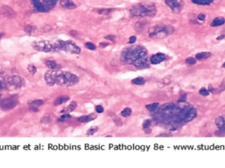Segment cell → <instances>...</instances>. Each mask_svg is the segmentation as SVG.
<instances>
[{"instance_id": "7c38bea8", "label": "cell", "mask_w": 225, "mask_h": 168, "mask_svg": "<svg viewBox=\"0 0 225 168\" xmlns=\"http://www.w3.org/2000/svg\"><path fill=\"white\" fill-rule=\"evenodd\" d=\"M97 118L96 114H89V115L87 116H80L79 118H78V122H79L80 123H88L90 122H91Z\"/></svg>"}, {"instance_id": "7a4b0ae2", "label": "cell", "mask_w": 225, "mask_h": 168, "mask_svg": "<svg viewBox=\"0 0 225 168\" xmlns=\"http://www.w3.org/2000/svg\"><path fill=\"white\" fill-rule=\"evenodd\" d=\"M156 13V7L152 3L138 4L130 9V13L134 17H153Z\"/></svg>"}, {"instance_id": "4316f807", "label": "cell", "mask_w": 225, "mask_h": 168, "mask_svg": "<svg viewBox=\"0 0 225 168\" xmlns=\"http://www.w3.org/2000/svg\"><path fill=\"white\" fill-rule=\"evenodd\" d=\"M113 11V9H99L97 11V13L100 14V15H108L110 13Z\"/></svg>"}, {"instance_id": "e575fe53", "label": "cell", "mask_w": 225, "mask_h": 168, "mask_svg": "<svg viewBox=\"0 0 225 168\" xmlns=\"http://www.w3.org/2000/svg\"><path fill=\"white\" fill-rule=\"evenodd\" d=\"M98 128H97V127H96V128H90V129H88V132H87V134L88 135H93L95 133H96V132L97 131Z\"/></svg>"}, {"instance_id": "f35d334b", "label": "cell", "mask_w": 225, "mask_h": 168, "mask_svg": "<svg viewBox=\"0 0 225 168\" xmlns=\"http://www.w3.org/2000/svg\"><path fill=\"white\" fill-rule=\"evenodd\" d=\"M105 38L107 39H108V40L111 41V42H114V41H115L116 37L114 36H113V35H109L107 36H106Z\"/></svg>"}, {"instance_id": "5bb4252c", "label": "cell", "mask_w": 225, "mask_h": 168, "mask_svg": "<svg viewBox=\"0 0 225 168\" xmlns=\"http://www.w3.org/2000/svg\"><path fill=\"white\" fill-rule=\"evenodd\" d=\"M61 5H62L63 7L67 8L69 9H74L76 7L75 4H74L71 0H60Z\"/></svg>"}, {"instance_id": "52a82bcc", "label": "cell", "mask_w": 225, "mask_h": 168, "mask_svg": "<svg viewBox=\"0 0 225 168\" xmlns=\"http://www.w3.org/2000/svg\"><path fill=\"white\" fill-rule=\"evenodd\" d=\"M33 47L34 49L39 51H51L54 50V44L51 43L48 41H41V42H34L33 43Z\"/></svg>"}, {"instance_id": "bcb514c9", "label": "cell", "mask_w": 225, "mask_h": 168, "mask_svg": "<svg viewBox=\"0 0 225 168\" xmlns=\"http://www.w3.org/2000/svg\"><path fill=\"white\" fill-rule=\"evenodd\" d=\"M223 68H225V62L223 63Z\"/></svg>"}, {"instance_id": "8d00e7d4", "label": "cell", "mask_w": 225, "mask_h": 168, "mask_svg": "<svg viewBox=\"0 0 225 168\" xmlns=\"http://www.w3.org/2000/svg\"><path fill=\"white\" fill-rule=\"evenodd\" d=\"M50 122V118L49 116H44L41 119V122L43 124H48Z\"/></svg>"}, {"instance_id": "8992f818", "label": "cell", "mask_w": 225, "mask_h": 168, "mask_svg": "<svg viewBox=\"0 0 225 168\" xmlns=\"http://www.w3.org/2000/svg\"><path fill=\"white\" fill-rule=\"evenodd\" d=\"M197 116V110L194 108H186L183 110L180 114V118L185 122H191Z\"/></svg>"}, {"instance_id": "ac0fdd59", "label": "cell", "mask_w": 225, "mask_h": 168, "mask_svg": "<svg viewBox=\"0 0 225 168\" xmlns=\"http://www.w3.org/2000/svg\"><path fill=\"white\" fill-rule=\"evenodd\" d=\"M191 1L199 5H209L214 2V0H191Z\"/></svg>"}, {"instance_id": "d590c367", "label": "cell", "mask_w": 225, "mask_h": 168, "mask_svg": "<svg viewBox=\"0 0 225 168\" xmlns=\"http://www.w3.org/2000/svg\"><path fill=\"white\" fill-rule=\"evenodd\" d=\"M70 118H71V116H70V114H69V113H65V114H64V115H63L59 118V120L61 122H63Z\"/></svg>"}, {"instance_id": "b9f144b4", "label": "cell", "mask_w": 225, "mask_h": 168, "mask_svg": "<svg viewBox=\"0 0 225 168\" xmlns=\"http://www.w3.org/2000/svg\"><path fill=\"white\" fill-rule=\"evenodd\" d=\"M70 34L72 36L75 37V38H76V37L77 38L78 36H79V33H78V32L77 31H75V30H71V31H70Z\"/></svg>"}, {"instance_id": "83f0119b", "label": "cell", "mask_w": 225, "mask_h": 168, "mask_svg": "<svg viewBox=\"0 0 225 168\" xmlns=\"http://www.w3.org/2000/svg\"><path fill=\"white\" fill-rule=\"evenodd\" d=\"M27 69L28 72L30 73V74L34 75L36 74V72H37V68H36L35 66H34L33 64H29L27 67Z\"/></svg>"}, {"instance_id": "f6af8a7d", "label": "cell", "mask_w": 225, "mask_h": 168, "mask_svg": "<svg viewBox=\"0 0 225 168\" xmlns=\"http://www.w3.org/2000/svg\"><path fill=\"white\" fill-rule=\"evenodd\" d=\"M224 38H225V34H222V35L219 36L217 37V38H216V39H217V40H220V39H224Z\"/></svg>"}, {"instance_id": "74e56055", "label": "cell", "mask_w": 225, "mask_h": 168, "mask_svg": "<svg viewBox=\"0 0 225 168\" xmlns=\"http://www.w3.org/2000/svg\"><path fill=\"white\" fill-rule=\"evenodd\" d=\"M96 110L97 113H102L104 111V108L101 105H97L96 106Z\"/></svg>"}, {"instance_id": "277c9868", "label": "cell", "mask_w": 225, "mask_h": 168, "mask_svg": "<svg viewBox=\"0 0 225 168\" xmlns=\"http://www.w3.org/2000/svg\"><path fill=\"white\" fill-rule=\"evenodd\" d=\"M174 28L168 25H156L149 29V36L152 38H163L173 34Z\"/></svg>"}, {"instance_id": "836d02e7", "label": "cell", "mask_w": 225, "mask_h": 168, "mask_svg": "<svg viewBox=\"0 0 225 168\" xmlns=\"http://www.w3.org/2000/svg\"><path fill=\"white\" fill-rule=\"evenodd\" d=\"M135 28H136H136H138V29H137L136 30L139 32L142 31L144 29L145 25H144V24H142V23H141V22H138V23H136V26H135Z\"/></svg>"}, {"instance_id": "f546056e", "label": "cell", "mask_w": 225, "mask_h": 168, "mask_svg": "<svg viewBox=\"0 0 225 168\" xmlns=\"http://www.w3.org/2000/svg\"><path fill=\"white\" fill-rule=\"evenodd\" d=\"M186 63L189 65H194L196 63V59L193 57H188L186 60Z\"/></svg>"}, {"instance_id": "ffe728a7", "label": "cell", "mask_w": 225, "mask_h": 168, "mask_svg": "<svg viewBox=\"0 0 225 168\" xmlns=\"http://www.w3.org/2000/svg\"><path fill=\"white\" fill-rule=\"evenodd\" d=\"M77 107V103L75 101H72L71 102V104L68 106V107L64 109L62 112L64 113H69L72 112L73 110H75V108Z\"/></svg>"}, {"instance_id": "7dc6e473", "label": "cell", "mask_w": 225, "mask_h": 168, "mask_svg": "<svg viewBox=\"0 0 225 168\" xmlns=\"http://www.w3.org/2000/svg\"></svg>"}, {"instance_id": "8fae6325", "label": "cell", "mask_w": 225, "mask_h": 168, "mask_svg": "<svg viewBox=\"0 0 225 168\" xmlns=\"http://www.w3.org/2000/svg\"><path fill=\"white\" fill-rule=\"evenodd\" d=\"M56 71L54 70H53L47 71L45 74V80L46 83L49 85H54L55 84V77Z\"/></svg>"}, {"instance_id": "7bdbcfd3", "label": "cell", "mask_w": 225, "mask_h": 168, "mask_svg": "<svg viewBox=\"0 0 225 168\" xmlns=\"http://www.w3.org/2000/svg\"><path fill=\"white\" fill-rule=\"evenodd\" d=\"M186 100V95H183L179 99L178 102H185Z\"/></svg>"}, {"instance_id": "d6986e66", "label": "cell", "mask_w": 225, "mask_h": 168, "mask_svg": "<svg viewBox=\"0 0 225 168\" xmlns=\"http://www.w3.org/2000/svg\"><path fill=\"white\" fill-rule=\"evenodd\" d=\"M215 123L216 125L217 126V128L220 129H221L222 128H223L224 125H225V120H224L223 117L219 116L215 119Z\"/></svg>"}, {"instance_id": "d6a6232c", "label": "cell", "mask_w": 225, "mask_h": 168, "mask_svg": "<svg viewBox=\"0 0 225 168\" xmlns=\"http://www.w3.org/2000/svg\"><path fill=\"white\" fill-rule=\"evenodd\" d=\"M85 46L88 49V50H96V46H95V45H94L93 43H92V42H87L85 44Z\"/></svg>"}, {"instance_id": "e0dca14e", "label": "cell", "mask_w": 225, "mask_h": 168, "mask_svg": "<svg viewBox=\"0 0 225 168\" xmlns=\"http://www.w3.org/2000/svg\"><path fill=\"white\" fill-rule=\"evenodd\" d=\"M69 99V97L67 96V95H63V96H61L57 98V99L55 100V102H54V105L55 106H58V105H62L63 103H65V102H67Z\"/></svg>"}, {"instance_id": "30bf717a", "label": "cell", "mask_w": 225, "mask_h": 168, "mask_svg": "<svg viewBox=\"0 0 225 168\" xmlns=\"http://www.w3.org/2000/svg\"><path fill=\"white\" fill-rule=\"evenodd\" d=\"M0 11H1L2 14L5 17H8V18H14L16 17V13H15V11L11 9V7L6 6V5H3L1 7L0 9Z\"/></svg>"}, {"instance_id": "60d3db41", "label": "cell", "mask_w": 225, "mask_h": 168, "mask_svg": "<svg viewBox=\"0 0 225 168\" xmlns=\"http://www.w3.org/2000/svg\"><path fill=\"white\" fill-rule=\"evenodd\" d=\"M136 36H131L129 38L128 43L130 44H132V43H134L135 42H136Z\"/></svg>"}, {"instance_id": "ab89813d", "label": "cell", "mask_w": 225, "mask_h": 168, "mask_svg": "<svg viewBox=\"0 0 225 168\" xmlns=\"http://www.w3.org/2000/svg\"><path fill=\"white\" fill-rule=\"evenodd\" d=\"M206 16L204 14H199L198 15V19L199 20H201V21H203V20H206Z\"/></svg>"}, {"instance_id": "3957f363", "label": "cell", "mask_w": 225, "mask_h": 168, "mask_svg": "<svg viewBox=\"0 0 225 168\" xmlns=\"http://www.w3.org/2000/svg\"><path fill=\"white\" fill-rule=\"evenodd\" d=\"M79 78L75 74L69 72L56 71L55 77V84L69 87L76 84Z\"/></svg>"}, {"instance_id": "9a60e30c", "label": "cell", "mask_w": 225, "mask_h": 168, "mask_svg": "<svg viewBox=\"0 0 225 168\" xmlns=\"http://www.w3.org/2000/svg\"><path fill=\"white\" fill-rule=\"evenodd\" d=\"M211 52H201L197 53L195 55V59L198 60H205L208 59L209 57H210L211 56Z\"/></svg>"}, {"instance_id": "44dd1931", "label": "cell", "mask_w": 225, "mask_h": 168, "mask_svg": "<svg viewBox=\"0 0 225 168\" xmlns=\"http://www.w3.org/2000/svg\"><path fill=\"white\" fill-rule=\"evenodd\" d=\"M132 83L137 85H142L145 84L146 80L142 77H138L132 80Z\"/></svg>"}, {"instance_id": "d4e9b609", "label": "cell", "mask_w": 225, "mask_h": 168, "mask_svg": "<svg viewBox=\"0 0 225 168\" xmlns=\"http://www.w3.org/2000/svg\"><path fill=\"white\" fill-rule=\"evenodd\" d=\"M158 106H159V103H157V102H155V103H153V104L146 105V108L148 110H149L150 112H153L157 108Z\"/></svg>"}, {"instance_id": "cb8c5ba5", "label": "cell", "mask_w": 225, "mask_h": 168, "mask_svg": "<svg viewBox=\"0 0 225 168\" xmlns=\"http://www.w3.org/2000/svg\"><path fill=\"white\" fill-rule=\"evenodd\" d=\"M121 116L125 118H127L132 114V109L130 108H125L121 112Z\"/></svg>"}, {"instance_id": "4fadbf2b", "label": "cell", "mask_w": 225, "mask_h": 168, "mask_svg": "<svg viewBox=\"0 0 225 168\" xmlns=\"http://www.w3.org/2000/svg\"><path fill=\"white\" fill-rule=\"evenodd\" d=\"M224 24H225V19L222 17H218L213 20L212 22L211 23V26L212 27H218L223 25Z\"/></svg>"}, {"instance_id": "ee69618b", "label": "cell", "mask_w": 225, "mask_h": 168, "mask_svg": "<svg viewBox=\"0 0 225 168\" xmlns=\"http://www.w3.org/2000/svg\"><path fill=\"white\" fill-rule=\"evenodd\" d=\"M109 45V43H104V42H102L100 44V47H101V48H105L106 46H107Z\"/></svg>"}, {"instance_id": "6da1fadb", "label": "cell", "mask_w": 225, "mask_h": 168, "mask_svg": "<svg viewBox=\"0 0 225 168\" xmlns=\"http://www.w3.org/2000/svg\"><path fill=\"white\" fill-rule=\"evenodd\" d=\"M125 62L132 64L138 68L148 67V51L144 47L136 46L126 49L122 54Z\"/></svg>"}, {"instance_id": "5b68a950", "label": "cell", "mask_w": 225, "mask_h": 168, "mask_svg": "<svg viewBox=\"0 0 225 168\" xmlns=\"http://www.w3.org/2000/svg\"><path fill=\"white\" fill-rule=\"evenodd\" d=\"M55 50H63L72 54H79L81 50L72 41H59L54 43Z\"/></svg>"}, {"instance_id": "603a6c76", "label": "cell", "mask_w": 225, "mask_h": 168, "mask_svg": "<svg viewBox=\"0 0 225 168\" xmlns=\"http://www.w3.org/2000/svg\"><path fill=\"white\" fill-rule=\"evenodd\" d=\"M46 66L51 70H56L58 68V64H57L54 60H48L46 63Z\"/></svg>"}, {"instance_id": "4dcf8cb0", "label": "cell", "mask_w": 225, "mask_h": 168, "mask_svg": "<svg viewBox=\"0 0 225 168\" xmlns=\"http://www.w3.org/2000/svg\"><path fill=\"white\" fill-rule=\"evenodd\" d=\"M199 93L200 95H202V96H204V97L208 96L209 94V90H207L205 87H202L201 89L199 90Z\"/></svg>"}, {"instance_id": "484cf974", "label": "cell", "mask_w": 225, "mask_h": 168, "mask_svg": "<svg viewBox=\"0 0 225 168\" xmlns=\"http://www.w3.org/2000/svg\"><path fill=\"white\" fill-rule=\"evenodd\" d=\"M12 80V84L13 85H15V86H20L21 85V81H22V78L20 77H13V78H11Z\"/></svg>"}, {"instance_id": "2e32d148", "label": "cell", "mask_w": 225, "mask_h": 168, "mask_svg": "<svg viewBox=\"0 0 225 168\" xmlns=\"http://www.w3.org/2000/svg\"><path fill=\"white\" fill-rule=\"evenodd\" d=\"M44 104V101L43 100H41V99H38V100H34V101H31L30 103H29V105L31 107V109L32 110H36L38 111V107L40 106H41L42 105Z\"/></svg>"}, {"instance_id": "7402d4cb", "label": "cell", "mask_w": 225, "mask_h": 168, "mask_svg": "<svg viewBox=\"0 0 225 168\" xmlns=\"http://www.w3.org/2000/svg\"><path fill=\"white\" fill-rule=\"evenodd\" d=\"M36 30V27L32 25H26L24 28V32L28 35L32 34Z\"/></svg>"}, {"instance_id": "f1b7e54d", "label": "cell", "mask_w": 225, "mask_h": 168, "mask_svg": "<svg viewBox=\"0 0 225 168\" xmlns=\"http://www.w3.org/2000/svg\"><path fill=\"white\" fill-rule=\"evenodd\" d=\"M151 125V120H146L143 123V128L144 129H149L150 126Z\"/></svg>"}, {"instance_id": "1f68e13d", "label": "cell", "mask_w": 225, "mask_h": 168, "mask_svg": "<svg viewBox=\"0 0 225 168\" xmlns=\"http://www.w3.org/2000/svg\"><path fill=\"white\" fill-rule=\"evenodd\" d=\"M44 2L45 5L49 8V7L54 5L56 2V0H44Z\"/></svg>"}, {"instance_id": "9c48e42d", "label": "cell", "mask_w": 225, "mask_h": 168, "mask_svg": "<svg viewBox=\"0 0 225 168\" xmlns=\"http://www.w3.org/2000/svg\"><path fill=\"white\" fill-rule=\"evenodd\" d=\"M166 60V55L163 53H158L150 58V63L153 64H158Z\"/></svg>"}, {"instance_id": "ba28073f", "label": "cell", "mask_w": 225, "mask_h": 168, "mask_svg": "<svg viewBox=\"0 0 225 168\" xmlns=\"http://www.w3.org/2000/svg\"><path fill=\"white\" fill-rule=\"evenodd\" d=\"M165 3L176 13H180L184 7L182 0H165Z\"/></svg>"}]
</instances>
